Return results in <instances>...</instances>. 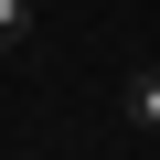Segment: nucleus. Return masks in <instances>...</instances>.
Instances as JSON below:
<instances>
[{"label": "nucleus", "mask_w": 160, "mask_h": 160, "mask_svg": "<svg viewBox=\"0 0 160 160\" xmlns=\"http://www.w3.org/2000/svg\"><path fill=\"white\" fill-rule=\"evenodd\" d=\"M118 107H128V128H139V139H160V64H139V75H128Z\"/></svg>", "instance_id": "1"}, {"label": "nucleus", "mask_w": 160, "mask_h": 160, "mask_svg": "<svg viewBox=\"0 0 160 160\" xmlns=\"http://www.w3.org/2000/svg\"><path fill=\"white\" fill-rule=\"evenodd\" d=\"M32 11H43V0H0V53H22V32H32Z\"/></svg>", "instance_id": "2"}]
</instances>
